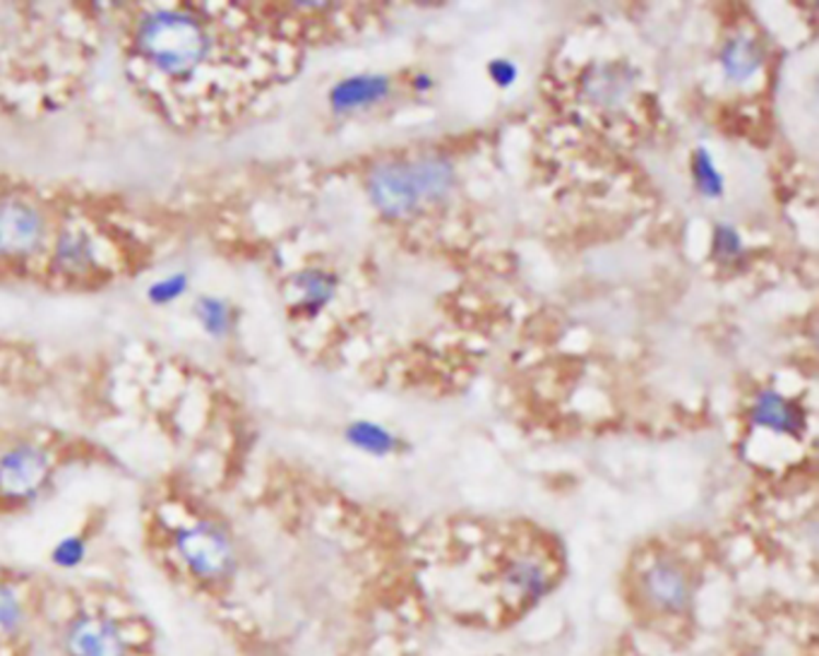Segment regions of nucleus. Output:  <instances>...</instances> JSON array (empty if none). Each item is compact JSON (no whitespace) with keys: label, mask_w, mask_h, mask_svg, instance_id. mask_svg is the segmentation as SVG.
<instances>
[{"label":"nucleus","mask_w":819,"mask_h":656,"mask_svg":"<svg viewBox=\"0 0 819 656\" xmlns=\"http://www.w3.org/2000/svg\"><path fill=\"white\" fill-rule=\"evenodd\" d=\"M454 169L442 157H418L382 164L370 173V200L382 215L404 217L452 188Z\"/></svg>","instance_id":"1"},{"label":"nucleus","mask_w":819,"mask_h":656,"mask_svg":"<svg viewBox=\"0 0 819 656\" xmlns=\"http://www.w3.org/2000/svg\"><path fill=\"white\" fill-rule=\"evenodd\" d=\"M138 46L161 72L171 78H185L207 58L209 36L188 12L161 10L142 20Z\"/></svg>","instance_id":"2"},{"label":"nucleus","mask_w":819,"mask_h":656,"mask_svg":"<svg viewBox=\"0 0 819 656\" xmlns=\"http://www.w3.org/2000/svg\"><path fill=\"white\" fill-rule=\"evenodd\" d=\"M173 551L185 573L203 585H221L231 579L239 565L229 531L209 519L173 531Z\"/></svg>","instance_id":"3"},{"label":"nucleus","mask_w":819,"mask_h":656,"mask_svg":"<svg viewBox=\"0 0 819 656\" xmlns=\"http://www.w3.org/2000/svg\"><path fill=\"white\" fill-rule=\"evenodd\" d=\"M66 656H130V640L114 615L78 611L64 628Z\"/></svg>","instance_id":"4"},{"label":"nucleus","mask_w":819,"mask_h":656,"mask_svg":"<svg viewBox=\"0 0 819 656\" xmlns=\"http://www.w3.org/2000/svg\"><path fill=\"white\" fill-rule=\"evenodd\" d=\"M51 479V462L32 445L8 450L0 457V495L12 503H27L44 491Z\"/></svg>","instance_id":"5"},{"label":"nucleus","mask_w":819,"mask_h":656,"mask_svg":"<svg viewBox=\"0 0 819 656\" xmlns=\"http://www.w3.org/2000/svg\"><path fill=\"white\" fill-rule=\"evenodd\" d=\"M642 591L656 611L678 615L690 609L692 582L676 559H656L642 575Z\"/></svg>","instance_id":"6"},{"label":"nucleus","mask_w":819,"mask_h":656,"mask_svg":"<svg viewBox=\"0 0 819 656\" xmlns=\"http://www.w3.org/2000/svg\"><path fill=\"white\" fill-rule=\"evenodd\" d=\"M44 237L39 209L24 200H0V255L22 257L34 253Z\"/></svg>","instance_id":"7"},{"label":"nucleus","mask_w":819,"mask_h":656,"mask_svg":"<svg viewBox=\"0 0 819 656\" xmlns=\"http://www.w3.org/2000/svg\"><path fill=\"white\" fill-rule=\"evenodd\" d=\"M503 589L517 601H539L553 589V575L537 555H517L500 575Z\"/></svg>","instance_id":"8"},{"label":"nucleus","mask_w":819,"mask_h":656,"mask_svg":"<svg viewBox=\"0 0 819 656\" xmlns=\"http://www.w3.org/2000/svg\"><path fill=\"white\" fill-rule=\"evenodd\" d=\"M392 82L384 76H356L342 80L334 90L330 92L332 108L346 114V111L366 108L382 102L390 94Z\"/></svg>","instance_id":"9"},{"label":"nucleus","mask_w":819,"mask_h":656,"mask_svg":"<svg viewBox=\"0 0 819 656\" xmlns=\"http://www.w3.org/2000/svg\"><path fill=\"white\" fill-rule=\"evenodd\" d=\"M750 418L754 426H762L774 433H786V436H800L803 433V416L798 406L791 404L786 398H781L774 390H764L754 400Z\"/></svg>","instance_id":"10"},{"label":"nucleus","mask_w":819,"mask_h":656,"mask_svg":"<svg viewBox=\"0 0 819 656\" xmlns=\"http://www.w3.org/2000/svg\"><path fill=\"white\" fill-rule=\"evenodd\" d=\"M722 64L726 68V76L730 80H748L752 78L762 66V48L752 36L748 34H736L734 39H728L724 51H722Z\"/></svg>","instance_id":"11"},{"label":"nucleus","mask_w":819,"mask_h":656,"mask_svg":"<svg viewBox=\"0 0 819 656\" xmlns=\"http://www.w3.org/2000/svg\"><path fill=\"white\" fill-rule=\"evenodd\" d=\"M96 265V248L90 237L84 233H64L58 241L56 251V267L64 269L66 275H84Z\"/></svg>","instance_id":"12"},{"label":"nucleus","mask_w":819,"mask_h":656,"mask_svg":"<svg viewBox=\"0 0 819 656\" xmlns=\"http://www.w3.org/2000/svg\"><path fill=\"white\" fill-rule=\"evenodd\" d=\"M27 623V606L10 582L0 579V642L18 637Z\"/></svg>","instance_id":"13"},{"label":"nucleus","mask_w":819,"mask_h":656,"mask_svg":"<svg viewBox=\"0 0 819 656\" xmlns=\"http://www.w3.org/2000/svg\"><path fill=\"white\" fill-rule=\"evenodd\" d=\"M296 287L303 294V306L308 311H318V308L325 306L332 296L334 287H337V279L330 277L327 272H303V275L296 277Z\"/></svg>","instance_id":"14"},{"label":"nucleus","mask_w":819,"mask_h":656,"mask_svg":"<svg viewBox=\"0 0 819 656\" xmlns=\"http://www.w3.org/2000/svg\"><path fill=\"white\" fill-rule=\"evenodd\" d=\"M346 438H349L354 448L370 454H388L394 448V438L390 433L378 424H370V421L351 424L349 430H346Z\"/></svg>","instance_id":"15"},{"label":"nucleus","mask_w":819,"mask_h":656,"mask_svg":"<svg viewBox=\"0 0 819 656\" xmlns=\"http://www.w3.org/2000/svg\"><path fill=\"white\" fill-rule=\"evenodd\" d=\"M197 318H200L203 327L212 334V337H223L231 330V308L223 303L221 299H215V296H203L200 301L195 306Z\"/></svg>","instance_id":"16"},{"label":"nucleus","mask_w":819,"mask_h":656,"mask_svg":"<svg viewBox=\"0 0 819 656\" xmlns=\"http://www.w3.org/2000/svg\"><path fill=\"white\" fill-rule=\"evenodd\" d=\"M692 173H694V183H697V188H700L702 195L712 197V200H716V197H722V193H724V179H722V173H718V169L714 166L712 154L706 152L704 147H700V150L694 152Z\"/></svg>","instance_id":"17"},{"label":"nucleus","mask_w":819,"mask_h":656,"mask_svg":"<svg viewBox=\"0 0 819 656\" xmlns=\"http://www.w3.org/2000/svg\"><path fill=\"white\" fill-rule=\"evenodd\" d=\"M86 555H90L86 539L80 534H70L66 539H60L51 549V563L58 567V571L70 573V571H78L80 565H84Z\"/></svg>","instance_id":"18"},{"label":"nucleus","mask_w":819,"mask_h":656,"mask_svg":"<svg viewBox=\"0 0 819 656\" xmlns=\"http://www.w3.org/2000/svg\"><path fill=\"white\" fill-rule=\"evenodd\" d=\"M185 289H188V277H185V275H171L166 279H161L157 284H152V287H149V291H147V296H149V301H152V303L164 306V303H171V301L181 299V296L185 294Z\"/></svg>","instance_id":"19"},{"label":"nucleus","mask_w":819,"mask_h":656,"mask_svg":"<svg viewBox=\"0 0 819 656\" xmlns=\"http://www.w3.org/2000/svg\"><path fill=\"white\" fill-rule=\"evenodd\" d=\"M742 251V243L738 233L730 227H718L716 229V239H714V253L718 257H736Z\"/></svg>","instance_id":"20"},{"label":"nucleus","mask_w":819,"mask_h":656,"mask_svg":"<svg viewBox=\"0 0 819 656\" xmlns=\"http://www.w3.org/2000/svg\"><path fill=\"white\" fill-rule=\"evenodd\" d=\"M488 72L500 87H510L517 80V66L510 64V60H493L488 66Z\"/></svg>","instance_id":"21"}]
</instances>
